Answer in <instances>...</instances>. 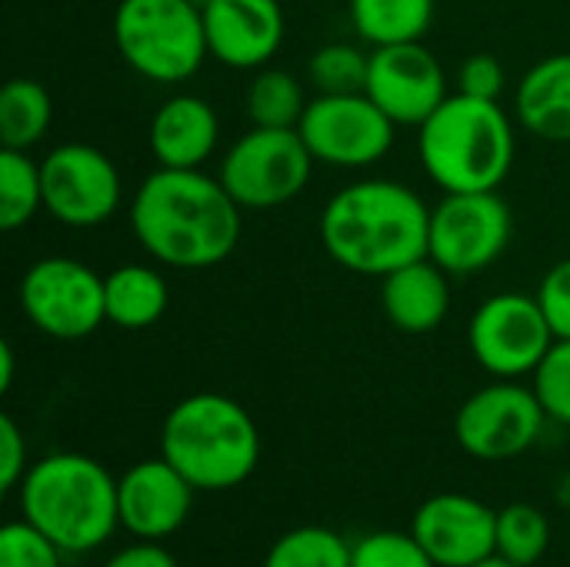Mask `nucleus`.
<instances>
[{
  "instance_id": "nucleus-8",
  "label": "nucleus",
  "mask_w": 570,
  "mask_h": 567,
  "mask_svg": "<svg viewBox=\"0 0 570 567\" xmlns=\"http://www.w3.org/2000/svg\"><path fill=\"white\" fill-rule=\"evenodd\" d=\"M17 304L23 317L53 341H83L107 324L104 277L90 264L63 254L40 257L23 271Z\"/></svg>"
},
{
  "instance_id": "nucleus-27",
  "label": "nucleus",
  "mask_w": 570,
  "mask_h": 567,
  "mask_svg": "<svg viewBox=\"0 0 570 567\" xmlns=\"http://www.w3.org/2000/svg\"><path fill=\"white\" fill-rule=\"evenodd\" d=\"M551 548V521L534 505H508L498 511V555L521 567L538 565Z\"/></svg>"
},
{
  "instance_id": "nucleus-30",
  "label": "nucleus",
  "mask_w": 570,
  "mask_h": 567,
  "mask_svg": "<svg viewBox=\"0 0 570 567\" xmlns=\"http://www.w3.org/2000/svg\"><path fill=\"white\" fill-rule=\"evenodd\" d=\"M0 567H63V551L20 518L0 531Z\"/></svg>"
},
{
  "instance_id": "nucleus-20",
  "label": "nucleus",
  "mask_w": 570,
  "mask_h": 567,
  "mask_svg": "<svg viewBox=\"0 0 570 567\" xmlns=\"http://www.w3.org/2000/svg\"><path fill=\"white\" fill-rule=\"evenodd\" d=\"M514 114L528 134L570 144V53L541 57L514 87Z\"/></svg>"
},
{
  "instance_id": "nucleus-6",
  "label": "nucleus",
  "mask_w": 570,
  "mask_h": 567,
  "mask_svg": "<svg viewBox=\"0 0 570 567\" xmlns=\"http://www.w3.org/2000/svg\"><path fill=\"white\" fill-rule=\"evenodd\" d=\"M114 47L150 84H184L210 57L204 10L194 0H120Z\"/></svg>"
},
{
  "instance_id": "nucleus-7",
  "label": "nucleus",
  "mask_w": 570,
  "mask_h": 567,
  "mask_svg": "<svg viewBox=\"0 0 570 567\" xmlns=\"http://www.w3.org/2000/svg\"><path fill=\"white\" fill-rule=\"evenodd\" d=\"M314 164L297 127H250L220 157L217 177L244 211H271L304 194Z\"/></svg>"
},
{
  "instance_id": "nucleus-1",
  "label": "nucleus",
  "mask_w": 570,
  "mask_h": 567,
  "mask_svg": "<svg viewBox=\"0 0 570 567\" xmlns=\"http://www.w3.org/2000/svg\"><path fill=\"white\" fill-rule=\"evenodd\" d=\"M240 211L220 177L204 167H157L134 190L130 231L160 267L207 271L237 251Z\"/></svg>"
},
{
  "instance_id": "nucleus-16",
  "label": "nucleus",
  "mask_w": 570,
  "mask_h": 567,
  "mask_svg": "<svg viewBox=\"0 0 570 567\" xmlns=\"http://www.w3.org/2000/svg\"><path fill=\"white\" fill-rule=\"evenodd\" d=\"M197 488L160 454L137 461L117 478L120 528L140 541H167L194 511Z\"/></svg>"
},
{
  "instance_id": "nucleus-22",
  "label": "nucleus",
  "mask_w": 570,
  "mask_h": 567,
  "mask_svg": "<svg viewBox=\"0 0 570 567\" xmlns=\"http://www.w3.org/2000/svg\"><path fill=\"white\" fill-rule=\"evenodd\" d=\"M347 13L367 47L411 43L428 37L438 0H347Z\"/></svg>"
},
{
  "instance_id": "nucleus-29",
  "label": "nucleus",
  "mask_w": 570,
  "mask_h": 567,
  "mask_svg": "<svg viewBox=\"0 0 570 567\" xmlns=\"http://www.w3.org/2000/svg\"><path fill=\"white\" fill-rule=\"evenodd\" d=\"M351 567H438L421 541L407 531H374L354 541Z\"/></svg>"
},
{
  "instance_id": "nucleus-4",
  "label": "nucleus",
  "mask_w": 570,
  "mask_h": 567,
  "mask_svg": "<svg viewBox=\"0 0 570 567\" xmlns=\"http://www.w3.org/2000/svg\"><path fill=\"white\" fill-rule=\"evenodd\" d=\"M518 154L514 120L501 100L451 94L421 127L417 157L444 194L498 190Z\"/></svg>"
},
{
  "instance_id": "nucleus-9",
  "label": "nucleus",
  "mask_w": 570,
  "mask_h": 567,
  "mask_svg": "<svg viewBox=\"0 0 570 567\" xmlns=\"http://www.w3.org/2000/svg\"><path fill=\"white\" fill-rule=\"evenodd\" d=\"M511 237L514 214L498 190L444 194L431 207L428 257L451 277H474L504 257Z\"/></svg>"
},
{
  "instance_id": "nucleus-2",
  "label": "nucleus",
  "mask_w": 570,
  "mask_h": 567,
  "mask_svg": "<svg viewBox=\"0 0 570 567\" xmlns=\"http://www.w3.org/2000/svg\"><path fill=\"white\" fill-rule=\"evenodd\" d=\"M317 234L327 257L344 271L387 277L391 271L428 257L431 207L401 180H354L324 204Z\"/></svg>"
},
{
  "instance_id": "nucleus-31",
  "label": "nucleus",
  "mask_w": 570,
  "mask_h": 567,
  "mask_svg": "<svg viewBox=\"0 0 570 567\" xmlns=\"http://www.w3.org/2000/svg\"><path fill=\"white\" fill-rule=\"evenodd\" d=\"M534 391L548 418L570 428V341H554V348L534 371Z\"/></svg>"
},
{
  "instance_id": "nucleus-10",
  "label": "nucleus",
  "mask_w": 570,
  "mask_h": 567,
  "mask_svg": "<svg viewBox=\"0 0 570 567\" xmlns=\"http://www.w3.org/2000/svg\"><path fill=\"white\" fill-rule=\"evenodd\" d=\"M554 331L538 294L501 291L481 301L468 321V351L491 374L504 381L528 378L554 348Z\"/></svg>"
},
{
  "instance_id": "nucleus-3",
  "label": "nucleus",
  "mask_w": 570,
  "mask_h": 567,
  "mask_svg": "<svg viewBox=\"0 0 570 567\" xmlns=\"http://www.w3.org/2000/svg\"><path fill=\"white\" fill-rule=\"evenodd\" d=\"M23 521L63 555H90L120 528L117 478L90 454L57 451L33 461L17 488Z\"/></svg>"
},
{
  "instance_id": "nucleus-19",
  "label": "nucleus",
  "mask_w": 570,
  "mask_h": 567,
  "mask_svg": "<svg viewBox=\"0 0 570 567\" xmlns=\"http://www.w3.org/2000/svg\"><path fill=\"white\" fill-rule=\"evenodd\" d=\"M381 307L401 334H431L451 314V274L431 257L411 261L381 277Z\"/></svg>"
},
{
  "instance_id": "nucleus-13",
  "label": "nucleus",
  "mask_w": 570,
  "mask_h": 567,
  "mask_svg": "<svg viewBox=\"0 0 570 567\" xmlns=\"http://www.w3.org/2000/svg\"><path fill=\"white\" fill-rule=\"evenodd\" d=\"M548 421L534 388L498 378L458 408L454 438L478 461H511L538 444Z\"/></svg>"
},
{
  "instance_id": "nucleus-26",
  "label": "nucleus",
  "mask_w": 570,
  "mask_h": 567,
  "mask_svg": "<svg viewBox=\"0 0 570 567\" xmlns=\"http://www.w3.org/2000/svg\"><path fill=\"white\" fill-rule=\"evenodd\" d=\"M351 548L354 545L331 528L301 525L271 545L264 567H351Z\"/></svg>"
},
{
  "instance_id": "nucleus-34",
  "label": "nucleus",
  "mask_w": 570,
  "mask_h": 567,
  "mask_svg": "<svg viewBox=\"0 0 570 567\" xmlns=\"http://www.w3.org/2000/svg\"><path fill=\"white\" fill-rule=\"evenodd\" d=\"M30 461H27V438L20 431V424L3 414L0 418V488L3 495H13L27 475Z\"/></svg>"
},
{
  "instance_id": "nucleus-15",
  "label": "nucleus",
  "mask_w": 570,
  "mask_h": 567,
  "mask_svg": "<svg viewBox=\"0 0 570 567\" xmlns=\"http://www.w3.org/2000/svg\"><path fill=\"white\" fill-rule=\"evenodd\" d=\"M411 535L438 567H474L498 555V511L481 498L444 491L414 511Z\"/></svg>"
},
{
  "instance_id": "nucleus-35",
  "label": "nucleus",
  "mask_w": 570,
  "mask_h": 567,
  "mask_svg": "<svg viewBox=\"0 0 570 567\" xmlns=\"http://www.w3.org/2000/svg\"><path fill=\"white\" fill-rule=\"evenodd\" d=\"M104 567H180L177 558L164 548V541H134L120 548Z\"/></svg>"
},
{
  "instance_id": "nucleus-25",
  "label": "nucleus",
  "mask_w": 570,
  "mask_h": 567,
  "mask_svg": "<svg viewBox=\"0 0 570 567\" xmlns=\"http://www.w3.org/2000/svg\"><path fill=\"white\" fill-rule=\"evenodd\" d=\"M37 211H43V180L40 160L30 150H0V227L20 231L27 227Z\"/></svg>"
},
{
  "instance_id": "nucleus-23",
  "label": "nucleus",
  "mask_w": 570,
  "mask_h": 567,
  "mask_svg": "<svg viewBox=\"0 0 570 567\" xmlns=\"http://www.w3.org/2000/svg\"><path fill=\"white\" fill-rule=\"evenodd\" d=\"M53 124V97L33 77H13L0 90V144L10 150L37 147Z\"/></svg>"
},
{
  "instance_id": "nucleus-21",
  "label": "nucleus",
  "mask_w": 570,
  "mask_h": 567,
  "mask_svg": "<svg viewBox=\"0 0 570 567\" xmlns=\"http://www.w3.org/2000/svg\"><path fill=\"white\" fill-rule=\"evenodd\" d=\"M107 324L120 331L154 328L170 304L167 277L150 264H120L104 277Z\"/></svg>"
},
{
  "instance_id": "nucleus-37",
  "label": "nucleus",
  "mask_w": 570,
  "mask_h": 567,
  "mask_svg": "<svg viewBox=\"0 0 570 567\" xmlns=\"http://www.w3.org/2000/svg\"><path fill=\"white\" fill-rule=\"evenodd\" d=\"M474 567H521V565H514V561H508V558L494 555V558H488V561H481V565H474Z\"/></svg>"
},
{
  "instance_id": "nucleus-28",
  "label": "nucleus",
  "mask_w": 570,
  "mask_h": 567,
  "mask_svg": "<svg viewBox=\"0 0 570 567\" xmlns=\"http://www.w3.org/2000/svg\"><path fill=\"white\" fill-rule=\"evenodd\" d=\"M371 67V50L357 43H324L307 60V80L317 87V94H354L364 90Z\"/></svg>"
},
{
  "instance_id": "nucleus-14",
  "label": "nucleus",
  "mask_w": 570,
  "mask_h": 567,
  "mask_svg": "<svg viewBox=\"0 0 570 567\" xmlns=\"http://www.w3.org/2000/svg\"><path fill=\"white\" fill-rule=\"evenodd\" d=\"M364 94L397 127H421L451 97L444 63L424 40L371 47Z\"/></svg>"
},
{
  "instance_id": "nucleus-24",
  "label": "nucleus",
  "mask_w": 570,
  "mask_h": 567,
  "mask_svg": "<svg viewBox=\"0 0 570 567\" xmlns=\"http://www.w3.org/2000/svg\"><path fill=\"white\" fill-rule=\"evenodd\" d=\"M244 107H247L250 127L291 130V127L301 124V117L307 110L304 84L294 74L281 70V67H261L254 74V80L247 84Z\"/></svg>"
},
{
  "instance_id": "nucleus-12",
  "label": "nucleus",
  "mask_w": 570,
  "mask_h": 567,
  "mask_svg": "<svg viewBox=\"0 0 570 567\" xmlns=\"http://www.w3.org/2000/svg\"><path fill=\"white\" fill-rule=\"evenodd\" d=\"M40 180L43 211L73 231L107 224L124 201V180L110 154L80 140L57 144L40 160Z\"/></svg>"
},
{
  "instance_id": "nucleus-11",
  "label": "nucleus",
  "mask_w": 570,
  "mask_h": 567,
  "mask_svg": "<svg viewBox=\"0 0 570 567\" xmlns=\"http://www.w3.org/2000/svg\"><path fill=\"white\" fill-rule=\"evenodd\" d=\"M311 157L324 167L361 170L387 157L397 124L364 94H317L297 124Z\"/></svg>"
},
{
  "instance_id": "nucleus-17",
  "label": "nucleus",
  "mask_w": 570,
  "mask_h": 567,
  "mask_svg": "<svg viewBox=\"0 0 570 567\" xmlns=\"http://www.w3.org/2000/svg\"><path fill=\"white\" fill-rule=\"evenodd\" d=\"M200 10L207 50L230 70H261L284 43L281 0H210Z\"/></svg>"
},
{
  "instance_id": "nucleus-5",
  "label": "nucleus",
  "mask_w": 570,
  "mask_h": 567,
  "mask_svg": "<svg viewBox=\"0 0 570 567\" xmlns=\"http://www.w3.org/2000/svg\"><path fill=\"white\" fill-rule=\"evenodd\" d=\"M160 454L197 488H240L261 465V431L250 411L217 391L180 398L160 424Z\"/></svg>"
},
{
  "instance_id": "nucleus-33",
  "label": "nucleus",
  "mask_w": 570,
  "mask_h": 567,
  "mask_svg": "<svg viewBox=\"0 0 570 567\" xmlns=\"http://www.w3.org/2000/svg\"><path fill=\"white\" fill-rule=\"evenodd\" d=\"M508 84L504 63L494 53H471L461 67H458V90L481 97V100H501Z\"/></svg>"
},
{
  "instance_id": "nucleus-18",
  "label": "nucleus",
  "mask_w": 570,
  "mask_h": 567,
  "mask_svg": "<svg viewBox=\"0 0 570 567\" xmlns=\"http://www.w3.org/2000/svg\"><path fill=\"white\" fill-rule=\"evenodd\" d=\"M217 144H220L217 110L197 94L167 97L147 124V147L157 167H180V170L204 167L214 157Z\"/></svg>"
},
{
  "instance_id": "nucleus-38",
  "label": "nucleus",
  "mask_w": 570,
  "mask_h": 567,
  "mask_svg": "<svg viewBox=\"0 0 570 567\" xmlns=\"http://www.w3.org/2000/svg\"><path fill=\"white\" fill-rule=\"evenodd\" d=\"M194 3H200V7H204V3H210V0H194Z\"/></svg>"
},
{
  "instance_id": "nucleus-32",
  "label": "nucleus",
  "mask_w": 570,
  "mask_h": 567,
  "mask_svg": "<svg viewBox=\"0 0 570 567\" xmlns=\"http://www.w3.org/2000/svg\"><path fill=\"white\" fill-rule=\"evenodd\" d=\"M538 301L558 341H570V257H561L538 284Z\"/></svg>"
},
{
  "instance_id": "nucleus-36",
  "label": "nucleus",
  "mask_w": 570,
  "mask_h": 567,
  "mask_svg": "<svg viewBox=\"0 0 570 567\" xmlns=\"http://www.w3.org/2000/svg\"><path fill=\"white\" fill-rule=\"evenodd\" d=\"M10 384H13V348H10V341H3L0 344V391L7 394Z\"/></svg>"
}]
</instances>
